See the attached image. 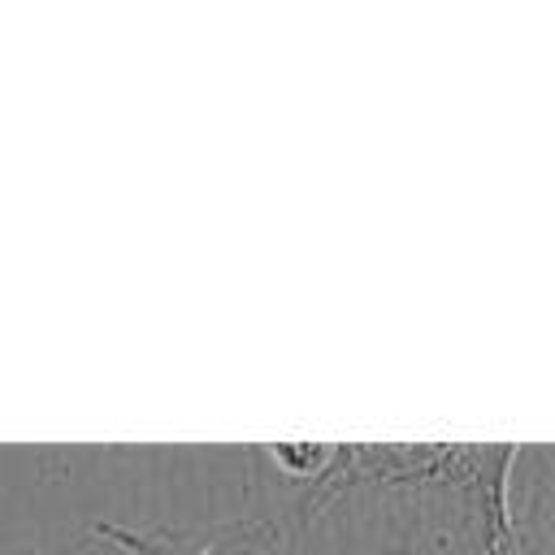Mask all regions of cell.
Returning <instances> with one entry per match:
<instances>
[{"mask_svg":"<svg viewBox=\"0 0 555 555\" xmlns=\"http://www.w3.org/2000/svg\"><path fill=\"white\" fill-rule=\"evenodd\" d=\"M512 442H256L238 516L95 520L130 555H525Z\"/></svg>","mask_w":555,"mask_h":555,"instance_id":"obj_1","label":"cell"},{"mask_svg":"<svg viewBox=\"0 0 555 555\" xmlns=\"http://www.w3.org/2000/svg\"><path fill=\"white\" fill-rule=\"evenodd\" d=\"M546 451V468H551V490H555V447H542Z\"/></svg>","mask_w":555,"mask_h":555,"instance_id":"obj_2","label":"cell"}]
</instances>
